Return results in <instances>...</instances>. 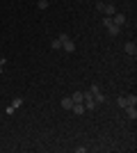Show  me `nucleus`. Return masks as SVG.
<instances>
[{"mask_svg":"<svg viewBox=\"0 0 137 153\" xmlns=\"http://www.w3.org/2000/svg\"><path fill=\"white\" fill-rule=\"evenodd\" d=\"M103 14H107V16H114V14H117L114 5H105V7H103Z\"/></svg>","mask_w":137,"mask_h":153,"instance_id":"obj_10","label":"nucleus"},{"mask_svg":"<svg viewBox=\"0 0 137 153\" xmlns=\"http://www.w3.org/2000/svg\"><path fill=\"white\" fill-rule=\"evenodd\" d=\"M71 112H73V114H85V112H87V110H85V105H82V103H73V108H71Z\"/></svg>","mask_w":137,"mask_h":153,"instance_id":"obj_7","label":"nucleus"},{"mask_svg":"<svg viewBox=\"0 0 137 153\" xmlns=\"http://www.w3.org/2000/svg\"><path fill=\"white\" fill-rule=\"evenodd\" d=\"M126 101H128V105H137V96L135 94H128V96H126Z\"/></svg>","mask_w":137,"mask_h":153,"instance_id":"obj_11","label":"nucleus"},{"mask_svg":"<svg viewBox=\"0 0 137 153\" xmlns=\"http://www.w3.org/2000/svg\"><path fill=\"white\" fill-rule=\"evenodd\" d=\"M124 51L128 53V55H133V57H135V55H137V46H135V41H126Z\"/></svg>","mask_w":137,"mask_h":153,"instance_id":"obj_4","label":"nucleus"},{"mask_svg":"<svg viewBox=\"0 0 137 153\" xmlns=\"http://www.w3.org/2000/svg\"><path fill=\"white\" fill-rule=\"evenodd\" d=\"M53 48H55V51H59V48H62V41H59V39H53Z\"/></svg>","mask_w":137,"mask_h":153,"instance_id":"obj_12","label":"nucleus"},{"mask_svg":"<svg viewBox=\"0 0 137 153\" xmlns=\"http://www.w3.org/2000/svg\"><path fill=\"white\" fill-rule=\"evenodd\" d=\"M71 101L73 103H82V101H85V94H82V91H73V94H71Z\"/></svg>","mask_w":137,"mask_h":153,"instance_id":"obj_9","label":"nucleus"},{"mask_svg":"<svg viewBox=\"0 0 137 153\" xmlns=\"http://www.w3.org/2000/svg\"><path fill=\"white\" fill-rule=\"evenodd\" d=\"M2 64H5V62H0V69H2Z\"/></svg>","mask_w":137,"mask_h":153,"instance_id":"obj_16","label":"nucleus"},{"mask_svg":"<svg viewBox=\"0 0 137 153\" xmlns=\"http://www.w3.org/2000/svg\"><path fill=\"white\" fill-rule=\"evenodd\" d=\"M89 91H91V98H94V103H105V94L98 89L96 85H91V89H89Z\"/></svg>","mask_w":137,"mask_h":153,"instance_id":"obj_3","label":"nucleus"},{"mask_svg":"<svg viewBox=\"0 0 137 153\" xmlns=\"http://www.w3.org/2000/svg\"><path fill=\"white\" fill-rule=\"evenodd\" d=\"M126 117H128V119H133V121H135L137 119V110H135V105H126Z\"/></svg>","mask_w":137,"mask_h":153,"instance_id":"obj_6","label":"nucleus"},{"mask_svg":"<svg viewBox=\"0 0 137 153\" xmlns=\"http://www.w3.org/2000/svg\"><path fill=\"white\" fill-rule=\"evenodd\" d=\"M103 25H105V30H107L110 37H119V34H121V27L112 23V16H110V19H103Z\"/></svg>","mask_w":137,"mask_h":153,"instance_id":"obj_1","label":"nucleus"},{"mask_svg":"<svg viewBox=\"0 0 137 153\" xmlns=\"http://www.w3.org/2000/svg\"><path fill=\"white\" fill-rule=\"evenodd\" d=\"M37 7H39V9H46V7H48V0H39V2H37Z\"/></svg>","mask_w":137,"mask_h":153,"instance_id":"obj_15","label":"nucleus"},{"mask_svg":"<svg viewBox=\"0 0 137 153\" xmlns=\"http://www.w3.org/2000/svg\"><path fill=\"white\" fill-rule=\"evenodd\" d=\"M117 103H119V108H121V110H124V108H126V105H128V101H126V96H121V98H119V101H117Z\"/></svg>","mask_w":137,"mask_h":153,"instance_id":"obj_13","label":"nucleus"},{"mask_svg":"<svg viewBox=\"0 0 137 153\" xmlns=\"http://www.w3.org/2000/svg\"><path fill=\"white\" fill-rule=\"evenodd\" d=\"M59 41H62V51H66V53H73V51H76V44H73V39H71V37L59 34Z\"/></svg>","mask_w":137,"mask_h":153,"instance_id":"obj_2","label":"nucleus"},{"mask_svg":"<svg viewBox=\"0 0 137 153\" xmlns=\"http://www.w3.org/2000/svg\"><path fill=\"white\" fill-rule=\"evenodd\" d=\"M12 105H14V108H21V105H23V98H14Z\"/></svg>","mask_w":137,"mask_h":153,"instance_id":"obj_14","label":"nucleus"},{"mask_svg":"<svg viewBox=\"0 0 137 153\" xmlns=\"http://www.w3.org/2000/svg\"><path fill=\"white\" fill-rule=\"evenodd\" d=\"M59 105H62V110H71V108H73V101H71V96L62 98V103H59Z\"/></svg>","mask_w":137,"mask_h":153,"instance_id":"obj_8","label":"nucleus"},{"mask_svg":"<svg viewBox=\"0 0 137 153\" xmlns=\"http://www.w3.org/2000/svg\"><path fill=\"white\" fill-rule=\"evenodd\" d=\"M112 23H114V25H119V27H124L126 25V16H124V14H114V19H112Z\"/></svg>","mask_w":137,"mask_h":153,"instance_id":"obj_5","label":"nucleus"}]
</instances>
